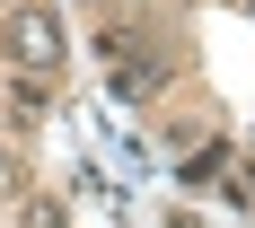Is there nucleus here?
<instances>
[{"instance_id": "1", "label": "nucleus", "mask_w": 255, "mask_h": 228, "mask_svg": "<svg viewBox=\"0 0 255 228\" xmlns=\"http://www.w3.org/2000/svg\"><path fill=\"white\" fill-rule=\"evenodd\" d=\"M97 53H106V88L124 105H141V97L167 88V53H158V35H141V26H106Z\"/></svg>"}, {"instance_id": "2", "label": "nucleus", "mask_w": 255, "mask_h": 228, "mask_svg": "<svg viewBox=\"0 0 255 228\" xmlns=\"http://www.w3.org/2000/svg\"><path fill=\"white\" fill-rule=\"evenodd\" d=\"M0 53L18 62V71H62V26H53V9H9L0 18Z\"/></svg>"}, {"instance_id": "3", "label": "nucleus", "mask_w": 255, "mask_h": 228, "mask_svg": "<svg viewBox=\"0 0 255 228\" xmlns=\"http://www.w3.org/2000/svg\"><path fill=\"white\" fill-rule=\"evenodd\" d=\"M9 123H44V88H35V71L9 88Z\"/></svg>"}, {"instance_id": "4", "label": "nucleus", "mask_w": 255, "mask_h": 228, "mask_svg": "<svg viewBox=\"0 0 255 228\" xmlns=\"http://www.w3.org/2000/svg\"><path fill=\"white\" fill-rule=\"evenodd\" d=\"M18 228H62V202H53V193H26V202H18Z\"/></svg>"}, {"instance_id": "5", "label": "nucleus", "mask_w": 255, "mask_h": 228, "mask_svg": "<svg viewBox=\"0 0 255 228\" xmlns=\"http://www.w3.org/2000/svg\"><path fill=\"white\" fill-rule=\"evenodd\" d=\"M18 184H26V176H18V158L0 150V193H18Z\"/></svg>"}]
</instances>
